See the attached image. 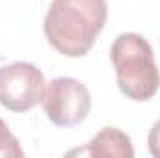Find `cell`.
I'll list each match as a JSON object with an SVG mask.
<instances>
[{"mask_svg": "<svg viewBox=\"0 0 160 158\" xmlns=\"http://www.w3.org/2000/svg\"><path fill=\"white\" fill-rule=\"evenodd\" d=\"M108 17L106 0H52L43 21L45 37L60 54H88Z\"/></svg>", "mask_w": 160, "mask_h": 158, "instance_id": "obj_1", "label": "cell"}, {"mask_svg": "<svg viewBox=\"0 0 160 158\" xmlns=\"http://www.w3.org/2000/svg\"><path fill=\"white\" fill-rule=\"evenodd\" d=\"M69 155H84L91 158H132L134 147L128 134L116 126H104L84 149L71 151Z\"/></svg>", "mask_w": 160, "mask_h": 158, "instance_id": "obj_5", "label": "cell"}, {"mask_svg": "<svg viewBox=\"0 0 160 158\" xmlns=\"http://www.w3.org/2000/svg\"><path fill=\"white\" fill-rule=\"evenodd\" d=\"M41 106L50 123L69 128L88 117L91 110V95L80 80L58 77L45 86Z\"/></svg>", "mask_w": 160, "mask_h": 158, "instance_id": "obj_3", "label": "cell"}, {"mask_svg": "<svg viewBox=\"0 0 160 158\" xmlns=\"http://www.w3.org/2000/svg\"><path fill=\"white\" fill-rule=\"evenodd\" d=\"M118 87L130 101L145 102L157 95L160 75L149 41L136 32L119 34L110 47Z\"/></svg>", "mask_w": 160, "mask_h": 158, "instance_id": "obj_2", "label": "cell"}, {"mask_svg": "<svg viewBox=\"0 0 160 158\" xmlns=\"http://www.w3.org/2000/svg\"><path fill=\"white\" fill-rule=\"evenodd\" d=\"M24 151L17 136L9 130L6 121L0 117V158H22Z\"/></svg>", "mask_w": 160, "mask_h": 158, "instance_id": "obj_6", "label": "cell"}, {"mask_svg": "<svg viewBox=\"0 0 160 158\" xmlns=\"http://www.w3.org/2000/svg\"><path fill=\"white\" fill-rule=\"evenodd\" d=\"M45 91V75L30 62H13L0 67V104L22 114L39 104Z\"/></svg>", "mask_w": 160, "mask_h": 158, "instance_id": "obj_4", "label": "cell"}, {"mask_svg": "<svg viewBox=\"0 0 160 158\" xmlns=\"http://www.w3.org/2000/svg\"><path fill=\"white\" fill-rule=\"evenodd\" d=\"M147 147H149L151 156L160 158V119L153 125V128L147 136Z\"/></svg>", "mask_w": 160, "mask_h": 158, "instance_id": "obj_7", "label": "cell"}]
</instances>
